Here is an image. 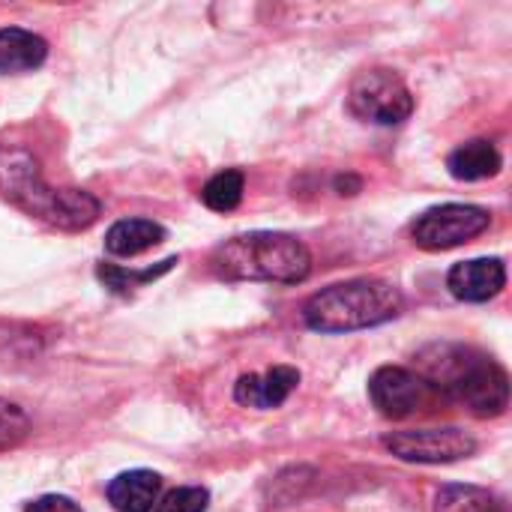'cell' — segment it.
<instances>
[{"label": "cell", "instance_id": "1", "mask_svg": "<svg viewBox=\"0 0 512 512\" xmlns=\"http://www.w3.org/2000/svg\"><path fill=\"white\" fill-rule=\"evenodd\" d=\"M420 378L450 402L465 405L477 417H498L510 402L507 372L486 354L462 345H435L420 357Z\"/></svg>", "mask_w": 512, "mask_h": 512}, {"label": "cell", "instance_id": "2", "mask_svg": "<svg viewBox=\"0 0 512 512\" xmlns=\"http://www.w3.org/2000/svg\"><path fill=\"white\" fill-rule=\"evenodd\" d=\"M213 270L234 282H279L297 285L312 273L309 249L279 231H252L228 240L213 255Z\"/></svg>", "mask_w": 512, "mask_h": 512}, {"label": "cell", "instance_id": "3", "mask_svg": "<svg viewBox=\"0 0 512 512\" xmlns=\"http://www.w3.org/2000/svg\"><path fill=\"white\" fill-rule=\"evenodd\" d=\"M0 189L21 210L63 231L90 228L99 216V201L93 195L42 183L36 162L24 150H0Z\"/></svg>", "mask_w": 512, "mask_h": 512}, {"label": "cell", "instance_id": "4", "mask_svg": "<svg viewBox=\"0 0 512 512\" xmlns=\"http://www.w3.org/2000/svg\"><path fill=\"white\" fill-rule=\"evenodd\" d=\"M402 312V294L381 279H354L312 294L303 321L318 333H351L393 321Z\"/></svg>", "mask_w": 512, "mask_h": 512}, {"label": "cell", "instance_id": "5", "mask_svg": "<svg viewBox=\"0 0 512 512\" xmlns=\"http://www.w3.org/2000/svg\"><path fill=\"white\" fill-rule=\"evenodd\" d=\"M348 105L360 120L378 123V126H396L411 117L414 96L408 84L390 72V69H369L360 72L351 84Z\"/></svg>", "mask_w": 512, "mask_h": 512}, {"label": "cell", "instance_id": "6", "mask_svg": "<svg viewBox=\"0 0 512 512\" xmlns=\"http://www.w3.org/2000/svg\"><path fill=\"white\" fill-rule=\"evenodd\" d=\"M492 216L489 210L477 207V204H444V207H432L426 210L411 234L414 243L426 252H444V249H456L474 237H480L489 228Z\"/></svg>", "mask_w": 512, "mask_h": 512}, {"label": "cell", "instance_id": "7", "mask_svg": "<svg viewBox=\"0 0 512 512\" xmlns=\"http://www.w3.org/2000/svg\"><path fill=\"white\" fill-rule=\"evenodd\" d=\"M384 447L405 459L420 465H447L459 462L477 453V441L462 429H408L393 432L384 438Z\"/></svg>", "mask_w": 512, "mask_h": 512}, {"label": "cell", "instance_id": "8", "mask_svg": "<svg viewBox=\"0 0 512 512\" xmlns=\"http://www.w3.org/2000/svg\"><path fill=\"white\" fill-rule=\"evenodd\" d=\"M369 396L375 402V408L390 417V420H405L411 414H417L420 408H426L435 396V390L429 387L426 378H420L411 369L402 366H384L372 375L369 381Z\"/></svg>", "mask_w": 512, "mask_h": 512}, {"label": "cell", "instance_id": "9", "mask_svg": "<svg viewBox=\"0 0 512 512\" xmlns=\"http://www.w3.org/2000/svg\"><path fill=\"white\" fill-rule=\"evenodd\" d=\"M504 285H507V267L498 258L462 261L447 276V288L453 291V297H459L465 303H486V300L498 297L504 291Z\"/></svg>", "mask_w": 512, "mask_h": 512}, {"label": "cell", "instance_id": "10", "mask_svg": "<svg viewBox=\"0 0 512 512\" xmlns=\"http://www.w3.org/2000/svg\"><path fill=\"white\" fill-rule=\"evenodd\" d=\"M297 387H300V372L294 366H273L261 375H243L234 387V399L243 408L273 411L285 405Z\"/></svg>", "mask_w": 512, "mask_h": 512}, {"label": "cell", "instance_id": "11", "mask_svg": "<svg viewBox=\"0 0 512 512\" xmlns=\"http://www.w3.org/2000/svg\"><path fill=\"white\" fill-rule=\"evenodd\" d=\"M162 477L153 471H126L111 480L108 501L117 512H150L159 504Z\"/></svg>", "mask_w": 512, "mask_h": 512}, {"label": "cell", "instance_id": "12", "mask_svg": "<svg viewBox=\"0 0 512 512\" xmlns=\"http://www.w3.org/2000/svg\"><path fill=\"white\" fill-rule=\"evenodd\" d=\"M168 231L153 219H120L105 234V249L117 258H135L159 243H165Z\"/></svg>", "mask_w": 512, "mask_h": 512}, {"label": "cell", "instance_id": "13", "mask_svg": "<svg viewBox=\"0 0 512 512\" xmlns=\"http://www.w3.org/2000/svg\"><path fill=\"white\" fill-rule=\"evenodd\" d=\"M48 45L42 36L21 30V27H3L0 30V72H33L45 63Z\"/></svg>", "mask_w": 512, "mask_h": 512}, {"label": "cell", "instance_id": "14", "mask_svg": "<svg viewBox=\"0 0 512 512\" xmlns=\"http://www.w3.org/2000/svg\"><path fill=\"white\" fill-rule=\"evenodd\" d=\"M501 153L495 144L489 141H465L462 147H456L447 159V168L456 180L474 183V180H489L501 171Z\"/></svg>", "mask_w": 512, "mask_h": 512}, {"label": "cell", "instance_id": "15", "mask_svg": "<svg viewBox=\"0 0 512 512\" xmlns=\"http://www.w3.org/2000/svg\"><path fill=\"white\" fill-rule=\"evenodd\" d=\"M243 186H246V180H243L240 171H234V168L219 171L216 177H210V180L204 183L201 201H204L210 210H216V213H231V210H237L240 201H243Z\"/></svg>", "mask_w": 512, "mask_h": 512}, {"label": "cell", "instance_id": "16", "mask_svg": "<svg viewBox=\"0 0 512 512\" xmlns=\"http://www.w3.org/2000/svg\"><path fill=\"white\" fill-rule=\"evenodd\" d=\"M435 512H501V504L477 486H444L438 492Z\"/></svg>", "mask_w": 512, "mask_h": 512}, {"label": "cell", "instance_id": "17", "mask_svg": "<svg viewBox=\"0 0 512 512\" xmlns=\"http://www.w3.org/2000/svg\"><path fill=\"white\" fill-rule=\"evenodd\" d=\"M177 261L174 258H168V261H162L159 267H150V270H141V273H129V270H123V267H99V279L105 282V288H111V291H117V294H126L129 288H138V285H147V282H153L156 276H162L165 270H171Z\"/></svg>", "mask_w": 512, "mask_h": 512}, {"label": "cell", "instance_id": "18", "mask_svg": "<svg viewBox=\"0 0 512 512\" xmlns=\"http://www.w3.org/2000/svg\"><path fill=\"white\" fill-rule=\"evenodd\" d=\"M210 495L201 486H180L174 492H168L165 498H159L156 512H207Z\"/></svg>", "mask_w": 512, "mask_h": 512}, {"label": "cell", "instance_id": "19", "mask_svg": "<svg viewBox=\"0 0 512 512\" xmlns=\"http://www.w3.org/2000/svg\"><path fill=\"white\" fill-rule=\"evenodd\" d=\"M24 429H27L24 414L15 405L0 402V447H12L18 438H24Z\"/></svg>", "mask_w": 512, "mask_h": 512}, {"label": "cell", "instance_id": "20", "mask_svg": "<svg viewBox=\"0 0 512 512\" xmlns=\"http://www.w3.org/2000/svg\"><path fill=\"white\" fill-rule=\"evenodd\" d=\"M27 512H81V507L63 495H42L33 504H27Z\"/></svg>", "mask_w": 512, "mask_h": 512}]
</instances>
